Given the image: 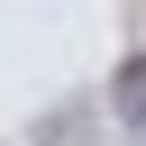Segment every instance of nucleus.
Here are the masks:
<instances>
[{"label":"nucleus","instance_id":"1","mask_svg":"<svg viewBox=\"0 0 146 146\" xmlns=\"http://www.w3.org/2000/svg\"><path fill=\"white\" fill-rule=\"evenodd\" d=\"M110 110H119L128 128H146V55H128V64H119V82H110Z\"/></svg>","mask_w":146,"mask_h":146}]
</instances>
